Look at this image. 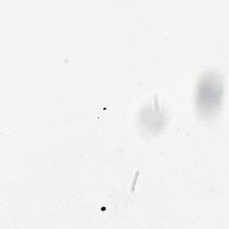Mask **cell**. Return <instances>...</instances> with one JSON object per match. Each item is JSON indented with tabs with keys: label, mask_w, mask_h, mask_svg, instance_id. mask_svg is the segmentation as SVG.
Here are the masks:
<instances>
[{
	"label": "cell",
	"mask_w": 229,
	"mask_h": 229,
	"mask_svg": "<svg viewBox=\"0 0 229 229\" xmlns=\"http://www.w3.org/2000/svg\"><path fill=\"white\" fill-rule=\"evenodd\" d=\"M140 170H137L135 173H134V176L132 177V184H131V192H133L135 191V188H136V184L138 182V179H139V176H140Z\"/></svg>",
	"instance_id": "obj_1"
},
{
	"label": "cell",
	"mask_w": 229,
	"mask_h": 229,
	"mask_svg": "<svg viewBox=\"0 0 229 229\" xmlns=\"http://www.w3.org/2000/svg\"><path fill=\"white\" fill-rule=\"evenodd\" d=\"M153 104H154L155 111H158L160 109V105H159V99L157 94H153Z\"/></svg>",
	"instance_id": "obj_2"
}]
</instances>
